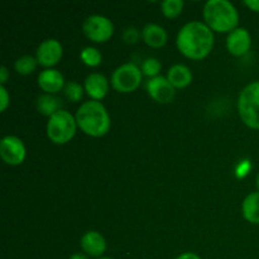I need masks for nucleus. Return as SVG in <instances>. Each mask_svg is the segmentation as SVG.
I'll return each mask as SVG.
<instances>
[{"mask_svg": "<svg viewBox=\"0 0 259 259\" xmlns=\"http://www.w3.org/2000/svg\"><path fill=\"white\" fill-rule=\"evenodd\" d=\"M184 2L182 0H164L161 4V10L163 15L169 19H175L179 17L184 10Z\"/></svg>", "mask_w": 259, "mask_h": 259, "instance_id": "21", "label": "nucleus"}, {"mask_svg": "<svg viewBox=\"0 0 259 259\" xmlns=\"http://www.w3.org/2000/svg\"><path fill=\"white\" fill-rule=\"evenodd\" d=\"M255 186H257V189L259 190V174H258L257 179H255Z\"/></svg>", "mask_w": 259, "mask_h": 259, "instance_id": "30", "label": "nucleus"}, {"mask_svg": "<svg viewBox=\"0 0 259 259\" xmlns=\"http://www.w3.org/2000/svg\"><path fill=\"white\" fill-rule=\"evenodd\" d=\"M238 113L248 128L259 131V81L247 85L239 94Z\"/></svg>", "mask_w": 259, "mask_h": 259, "instance_id": "4", "label": "nucleus"}, {"mask_svg": "<svg viewBox=\"0 0 259 259\" xmlns=\"http://www.w3.org/2000/svg\"><path fill=\"white\" fill-rule=\"evenodd\" d=\"M244 219L253 225H259V192H252L244 199L242 205Z\"/></svg>", "mask_w": 259, "mask_h": 259, "instance_id": "17", "label": "nucleus"}, {"mask_svg": "<svg viewBox=\"0 0 259 259\" xmlns=\"http://www.w3.org/2000/svg\"><path fill=\"white\" fill-rule=\"evenodd\" d=\"M38 65L37 58L33 57V56L25 55L22 57L18 58L14 63V68L19 75H30L35 71Z\"/></svg>", "mask_w": 259, "mask_h": 259, "instance_id": "19", "label": "nucleus"}, {"mask_svg": "<svg viewBox=\"0 0 259 259\" xmlns=\"http://www.w3.org/2000/svg\"><path fill=\"white\" fill-rule=\"evenodd\" d=\"M63 55L62 45L58 42L57 39L53 38H48L45 39L37 48V53H35V58H37L38 63L43 67L52 68L53 66L57 65L61 61Z\"/></svg>", "mask_w": 259, "mask_h": 259, "instance_id": "9", "label": "nucleus"}, {"mask_svg": "<svg viewBox=\"0 0 259 259\" xmlns=\"http://www.w3.org/2000/svg\"><path fill=\"white\" fill-rule=\"evenodd\" d=\"M83 90L85 89L80 85V83L75 82V81H70L65 85L63 93H65L66 99L72 103H78L83 96Z\"/></svg>", "mask_w": 259, "mask_h": 259, "instance_id": "22", "label": "nucleus"}, {"mask_svg": "<svg viewBox=\"0 0 259 259\" xmlns=\"http://www.w3.org/2000/svg\"><path fill=\"white\" fill-rule=\"evenodd\" d=\"M61 106H62L61 99L55 95H51V94H43L37 99V110L42 115L48 116V118H51L57 111L62 110Z\"/></svg>", "mask_w": 259, "mask_h": 259, "instance_id": "18", "label": "nucleus"}, {"mask_svg": "<svg viewBox=\"0 0 259 259\" xmlns=\"http://www.w3.org/2000/svg\"><path fill=\"white\" fill-rule=\"evenodd\" d=\"M10 104V96L5 86L0 85V111L4 113Z\"/></svg>", "mask_w": 259, "mask_h": 259, "instance_id": "25", "label": "nucleus"}, {"mask_svg": "<svg viewBox=\"0 0 259 259\" xmlns=\"http://www.w3.org/2000/svg\"><path fill=\"white\" fill-rule=\"evenodd\" d=\"M167 80L175 89H185L191 83L192 72L187 66L174 65L167 72Z\"/></svg>", "mask_w": 259, "mask_h": 259, "instance_id": "16", "label": "nucleus"}, {"mask_svg": "<svg viewBox=\"0 0 259 259\" xmlns=\"http://www.w3.org/2000/svg\"><path fill=\"white\" fill-rule=\"evenodd\" d=\"M80 58L86 66L89 67H98L101 63L103 56H101L100 51L95 47H85L80 53Z\"/></svg>", "mask_w": 259, "mask_h": 259, "instance_id": "20", "label": "nucleus"}, {"mask_svg": "<svg viewBox=\"0 0 259 259\" xmlns=\"http://www.w3.org/2000/svg\"><path fill=\"white\" fill-rule=\"evenodd\" d=\"M68 259H89V257H88V255L82 254V253H75V254L71 255V257Z\"/></svg>", "mask_w": 259, "mask_h": 259, "instance_id": "29", "label": "nucleus"}, {"mask_svg": "<svg viewBox=\"0 0 259 259\" xmlns=\"http://www.w3.org/2000/svg\"><path fill=\"white\" fill-rule=\"evenodd\" d=\"M204 19L206 25L218 33H230L238 28L239 14L228 0H209L204 5Z\"/></svg>", "mask_w": 259, "mask_h": 259, "instance_id": "3", "label": "nucleus"}, {"mask_svg": "<svg viewBox=\"0 0 259 259\" xmlns=\"http://www.w3.org/2000/svg\"><path fill=\"white\" fill-rule=\"evenodd\" d=\"M8 78H9V71L5 66H3V67H0V83H2V86L7 83Z\"/></svg>", "mask_w": 259, "mask_h": 259, "instance_id": "26", "label": "nucleus"}, {"mask_svg": "<svg viewBox=\"0 0 259 259\" xmlns=\"http://www.w3.org/2000/svg\"><path fill=\"white\" fill-rule=\"evenodd\" d=\"M83 89H85L86 94H88L93 100L100 101L108 95L109 81L106 80L105 76L101 75V73H90V75L85 78Z\"/></svg>", "mask_w": 259, "mask_h": 259, "instance_id": "13", "label": "nucleus"}, {"mask_svg": "<svg viewBox=\"0 0 259 259\" xmlns=\"http://www.w3.org/2000/svg\"><path fill=\"white\" fill-rule=\"evenodd\" d=\"M99 259H113V258H99Z\"/></svg>", "mask_w": 259, "mask_h": 259, "instance_id": "31", "label": "nucleus"}, {"mask_svg": "<svg viewBox=\"0 0 259 259\" xmlns=\"http://www.w3.org/2000/svg\"><path fill=\"white\" fill-rule=\"evenodd\" d=\"M147 91H148V95L159 104L171 103L176 95L175 88L169 83L167 77H163V76L151 78L147 82Z\"/></svg>", "mask_w": 259, "mask_h": 259, "instance_id": "10", "label": "nucleus"}, {"mask_svg": "<svg viewBox=\"0 0 259 259\" xmlns=\"http://www.w3.org/2000/svg\"><path fill=\"white\" fill-rule=\"evenodd\" d=\"M25 154V146L15 136H7L0 142V157L3 161L9 166H19L24 162Z\"/></svg>", "mask_w": 259, "mask_h": 259, "instance_id": "8", "label": "nucleus"}, {"mask_svg": "<svg viewBox=\"0 0 259 259\" xmlns=\"http://www.w3.org/2000/svg\"><path fill=\"white\" fill-rule=\"evenodd\" d=\"M161 62H159L157 58L154 57H151V58H147V60H144V62L142 63V72H143V75L148 76V77L151 78H154L158 76L159 71H161Z\"/></svg>", "mask_w": 259, "mask_h": 259, "instance_id": "23", "label": "nucleus"}, {"mask_svg": "<svg viewBox=\"0 0 259 259\" xmlns=\"http://www.w3.org/2000/svg\"><path fill=\"white\" fill-rule=\"evenodd\" d=\"M252 38L245 28H237L229 33L227 38V48L230 55L235 57L245 55L250 50Z\"/></svg>", "mask_w": 259, "mask_h": 259, "instance_id": "11", "label": "nucleus"}, {"mask_svg": "<svg viewBox=\"0 0 259 259\" xmlns=\"http://www.w3.org/2000/svg\"><path fill=\"white\" fill-rule=\"evenodd\" d=\"M244 5L253 12L259 13V0H245Z\"/></svg>", "mask_w": 259, "mask_h": 259, "instance_id": "27", "label": "nucleus"}, {"mask_svg": "<svg viewBox=\"0 0 259 259\" xmlns=\"http://www.w3.org/2000/svg\"><path fill=\"white\" fill-rule=\"evenodd\" d=\"M81 248L83 252L90 257H101L106 250V240L103 235L95 230L85 233L83 237L81 238L80 242Z\"/></svg>", "mask_w": 259, "mask_h": 259, "instance_id": "14", "label": "nucleus"}, {"mask_svg": "<svg viewBox=\"0 0 259 259\" xmlns=\"http://www.w3.org/2000/svg\"><path fill=\"white\" fill-rule=\"evenodd\" d=\"M142 38L149 47L161 48L167 43L168 35L163 27L156 24V23H149L142 29Z\"/></svg>", "mask_w": 259, "mask_h": 259, "instance_id": "15", "label": "nucleus"}, {"mask_svg": "<svg viewBox=\"0 0 259 259\" xmlns=\"http://www.w3.org/2000/svg\"><path fill=\"white\" fill-rule=\"evenodd\" d=\"M214 33L205 23L190 22L180 29L176 45L185 57L194 61L206 58L214 48Z\"/></svg>", "mask_w": 259, "mask_h": 259, "instance_id": "1", "label": "nucleus"}, {"mask_svg": "<svg viewBox=\"0 0 259 259\" xmlns=\"http://www.w3.org/2000/svg\"><path fill=\"white\" fill-rule=\"evenodd\" d=\"M38 86L46 94L53 95L65 89V78L61 71L56 68H46L38 75Z\"/></svg>", "mask_w": 259, "mask_h": 259, "instance_id": "12", "label": "nucleus"}, {"mask_svg": "<svg viewBox=\"0 0 259 259\" xmlns=\"http://www.w3.org/2000/svg\"><path fill=\"white\" fill-rule=\"evenodd\" d=\"M141 35L142 33L137 28L129 27L123 32V40L128 43V45H136L139 40V38H141Z\"/></svg>", "mask_w": 259, "mask_h": 259, "instance_id": "24", "label": "nucleus"}, {"mask_svg": "<svg viewBox=\"0 0 259 259\" xmlns=\"http://www.w3.org/2000/svg\"><path fill=\"white\" fill-rule=\"evenodd\" d=\"M176 259H201V258H200L197 254H195V253L187 252V253H184V254L179 255Z\"/></svg>", "mask_w": 259, "mask_h": 259, "instance_id": "28", "label": "nucleus"}, {"mask_svg": "<svg viewBox=\"0 0 259 259\" xmlns=\"http://www.w3.org/2000/svg\"><path fill=\"white\" fill-rule=\"evenodd\" d=\"M83 34L95 43L108 42L114 34V24L104 15H90L82 24Z\"/></svg>", "mask_w": 259, "mask_h": 259, "instance_id": "7", "label": "nucleus"}, {"mask_svg": "<svg viewBox=\"0 0 259 259\" xmlns=\"http://www.w3.org/2000/svg\"><path fill=\"white\" fill-rule=\"evenodd\" d=\"M142 75L143 72L136 63H124L119 66L111 75V86L118 93H133L141 85Z\"/></svg>", "mask_w": 259, "mask_h": 259, "instance_id": "6", "label": "nucleus"}, {"mask_svg": "<svg viewBox=\"0 0 259 259\" xmlns=\"http://www.w3.org/2000/svg\"><path fill=\"white\" fill-rule=\"evenodd\" d=\"M77 123L76 118L66 110H60L53 114L47 121V137L52 143L62 146L68 143L75 137Z\"/></svg>", "mask_w": 259, "mask_h": 259, "instance_id": "5", "label": "nucleus"}, {"mask_svg": "<svg viewBox=\"0 0 259 259\" xmlns=\"http://www.w3.org/2000/svg\"><path fill=\"white\" fill-rule=\"evenodd\" d=\"M75 118L78 128L94 138L105 136L111 125L108 110L100 101L90 100L83 103L77 109Z\"/></svg>", "mask_w": 259, "mask_h": 259, "instance_id": "2", "label": "nucleus"}]
</instances>
